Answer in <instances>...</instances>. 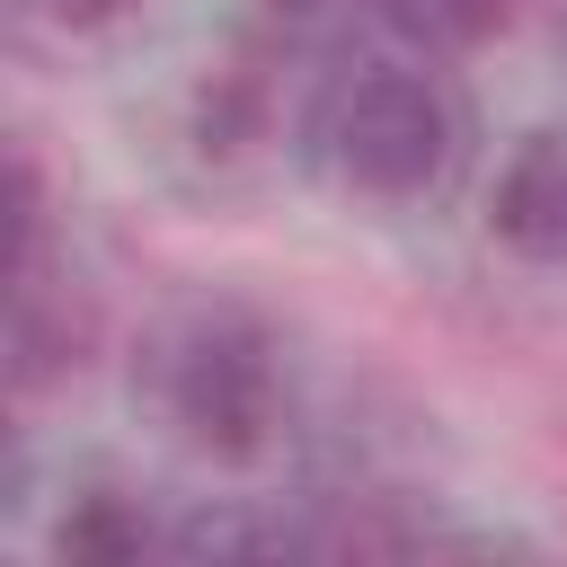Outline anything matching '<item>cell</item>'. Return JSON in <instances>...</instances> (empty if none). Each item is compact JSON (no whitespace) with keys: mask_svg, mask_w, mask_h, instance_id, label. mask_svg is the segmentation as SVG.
Here are the masks:
<instances>
[{"mask_svg":"<svg viewBox=\"0 0 567 567\" xmlns=\"http://www.w3.org/2000/svg\"><path fill=\"white\" fill-rule=\"evenodd\" d=\"M328 151H337V177L354 195L408 204V195L443 186V168L461 151V115H452V97L425 71H372V80H354L337 97Z\"/></svg>","mask_w":567,"mask_h":567,"instance_id":"obj_1","label":"cell"},{"mask_svg":"<svg viewBox=\"0 0 567 567\" xmlns=\"http://www.w3.org/2000/svg\"><path fill=\"white\" fill-rule=\"evenodd\" d=\"M159 399L177 416V434L204 452V461H257L275 443V354L248 319H204L168 346V372H159Z\"/></svg>","mask_w":567,"mask_h":567,"instance_id":"obj_2","label":"cell"},{"mask_svg":"<svg viewBox=\"0 0 567 567\" xmlns=\"http://www.w3.org/2000/svg\"><path fill=\"white\" fill-rule=\"evenodd\" d=\"M487 230H496V248H514L532 266H567V124H540L514 142V159L496 168V195H487Z\"/></svg>","mask_w":567,"mask_h":567,"instance_id":"obj_3","label":"cell"},{"mask_svg":"<svg viewBox=\"0 0 567 567\" xmlns=\"http://www.w3.org/2000/svg\"><path fill=\"white\" fill-rule=\"evenodd\" d=\"M80 363V319H71V301L53 310L35 284H18V328H9V381H18V399H35L44 381H62Z\"/></svg>","mask_w":567,"mask_h":567,"instance_id":"obj_4","label":"cell"},{"mask_svg":"<svg viewBox=\"0 0 567 567\" xmlns=\"http://www.w3.org/2000/svg\"><path fill=\"white\" fill-rule=\"evenodd\" d=\"M142 514L124 505V496H80L71 514H62V532H53V549L62 558H142Z\"/></svg>","mask_w":567,"mask_h":567,"instance_id":"obj_5","label":"cell"},{"mask_svg":"<svg viewBox=\"0 0 567 567\" xmlns=\"http://www.w3.org/2000/svg\"><path fill=\"white\" fill-rule=\"evenodd\" d=\"M390 9V27H408L416 44H487L505 18H514V0H381Z\"/></svg>","mask_w":567,"mask_h":567,"instance_id":"obj_6","label":"cell"},{"mask_svg":"<svg viewBox=\"0 0 567 567\" xmlns=\"http://www.w3.org/2000/svg\"><path fill=\"white\" fill-rule=\"evenodd\" d=\"M195 133H204V151H239L248 133H257V80L248 71H221V80H204V97H195Z\"/></svg>","mask_w":567,"mask_h":567,"instance_id":"obj_7","label":"cell"},{"mask_svg":"<svg viewBox=\"0 0 567 567\" xmlns=\"http://www.w3.org/2000/svg\"><path fill=\"white\" fill-rule=\"evenodd\" d=\"M35 248H44V177L35 151H9V284L35 275Z\"/></svg>","mask_w":567,"mask_h":567,"instance_id":"obj_8","label":"cell"},{"mask_svg":"<svg viewBox=\"0 0 567 567\" xmlns=\"http://www.w3.org/2000/svg\"><path fill=\"white\" fill-rule=\"evenodd\" d=\"M44 9H53L62 27H80V35H89V27H115V18H124V9H142V0H44Z\"/></svg>","mask_w":567,"mask_h":567,"instance_id":"obj_9","label":"cell"},{"mask_svg":"<svg viewBox=\"0 0 567 567\" xmlns=\"http://www.w3.org/2000/svg\"><path fill=\"white\" fill-rule=\"evenodd\" d=\"M266 9H275L284 27H310V18H319V9H337V0H266Z\"/></svg>","mask_w":567,"mask_h":567,"instance_id":"obj_10","label":"cell"}]
</instances>
